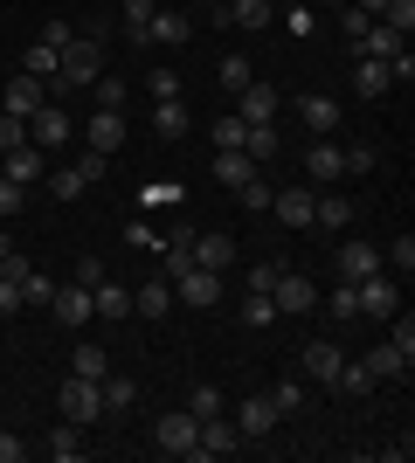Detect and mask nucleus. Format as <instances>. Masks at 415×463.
Wrapping results in <instances>:
<instances>
[{
	"mask_svg": "<svg viewBox=\"0 0 415 463\" xmlns=\"http://www.w3.org/2000/svg\"><path fill=\"white\" fill-rule=\"evenodd\" d=\"M90 311H98V318H125V311H132L125 284H111V277H104V284H90Z\"/></svg>",
	"mask_w": 415,
	"mask_h": 463,
	"instance_id": "28",
	"label": "nucleus"
},
{
	"mask_svg": "<svg viewBox=\"0 0 415 463\" xmlns=\"http://www.w3.org/2000/svg\"><path fill=\"white\" fill-rule=\"evenodd\" d=\"M333 318H339V326H354V318H360V298H354V284H339V290H333Z\"/></svg>",
	"mask_w": 415,
	"mask_h": 463,
	"instance_id": "48",
	"label": "nucleus"
},
{
	"mask_svg": "<svg viewBox=\"0 0 415 463\" xmlns=\"http://www.w3.org/2000/svg\"><path fill=\"white\" fill-rule=\"evenodd\" d=\"M98 394H104V415H125V408L138 402V387L125 381V373H104V381H98Z\"/></svg>",
	"mask_w": 415,
	"mask_h": 463,
	"instance_id": "29",
	"label": "nucleus"
},
{
	"mask_svg": "<svg viewBox=\"0 0 415 463\" xmlns=\"http://www.w3.org/2000/svg\"><path fill=\"white\" fill-rule=\"evenodd\" d=\"M354 90H360V97H388V90H395L388 62H374V56H354Z\"/></svg>",
	"mask_w": 415,
	"mask_h": 463,
	"instance_id": "24",
	"label": "nucleus"
},
{
	"mask_svg": "<svg viewBox=\"0 0 415 463\" xmlns=\"http://www.w3.org/2000/svg\"><path fill=\"white\" fill-rule=\"evenodd\" d=\"M367 373H374V381H401V373H409V360H401L395 346H374V353H367Z\"/></svg>",
	"mask_w": 415,
	"mask_h": 463,
	"instance_id": "34",
	"label": "nucleus"
},
{
	"mask_svg": "<svg viewBox=\"0 0 415 463\" xmlns=\"http://www.w3.org/2000/svg\"><path fill=\"white\" fill-rule=\"evenodd\" d=\"M388 326H395V318H388ZM388 346H395L401 360H415V318H401V326H395V339H388Z\"/></svg>",
	"mask_w": 415,
	"mask_h": 463,
	"instance_id": "52",
	"label": "nucleus"
},
{
	"mask_svg": "<svg viewBox=\"0 0 415 463\" xmlns=\"http://www.w3.org/2000/svg\"><path fill=\"white\" fill-rule=\"evenodd\" d=\"M49 311H56V318H62V326H70V332H83V326H90V318H98V311H90V290H83V284H56V298H49Z\"/></svg>",
	"mask_w": 415,
	"mask_h": 463,
	"instance_id": "16",
	"label": "nucleus"
},
{
	"mask_svg": "<svg viewBox=\"0 0 415 463\" xmlns=\"http://www.w3.org/2000/svg\"><path fill=\"white\" fill-rule=\"evenodd\" d=\"M132 311H138V318H166V311H174V284H166V277L138 284V290H132Z\"/></svg>",
	"mask_w": 415,
	"mask_h": 463,
	"instance_id": "22",
	"label": "nucleus"
},
{
	"mask_svg": "<svg viewBox=\"0 0 415 463\" xmlns=\"http://www.w3.org/2000/svg\"><path fill=\"white\" fill-rule=\"evenodd\" d=\"M56 62H62V49H49V42H28V49H21V70H28V77H56Z\"/></svg>",
	"mask_w": 415,
	"mask_h": 463,
	"instance_id": "33",
	"label": "nucleus"
},
{
	"mask_svg": "<svg viewBox=\"0 0 415 463\" xmlns=\"http://www.w3.org/2000/svg\"><path fill=\"white\" fill-rule=\"evenodd\" d=\"M339 360H346V353L333 346V339H312V346H305V373H312L318 387H333V373H339Z\"/></svg>",
	"mask_w": 415,
	"mask_h": 463,
	"instance_id": "23",
	"label": "nucleus"
},
{
	"mask_svg": "<svg viewBox=\"0 0 415 463\" xmlns=\"http://www.w3.org/2000/svg\"><path fill=\"white\" fill-rule=\"evenodd\" d=\"M187 415H194V422H201V415H222V387L194 381V387H187Z\"/></svg>",
	"mask_w": 415,
	"mask_h": 463,
	"instance_id": "37",
	"label": "nucleus"
},
{
	"mask_svg": "<svg viewBox=\"0 0 415 463\" xmlns=\"http://www.w3.org/2000/svg\"><path fill=\"white\" fill-rule=\"evenodd\" d=\"M346 222H354V208H346L339 194H318L312 201V229H346Z\"/></svg>",
	"mask_w": 415,
	"mask_h": 463,
	"instance_id": "31",
	"label": "nucleus"
},
{
	"mask_svg": "<svg viewBox=\"0 0 415 463\" xmlns=\"http://www.w3.org/2000/svg\"><path fill=\"white\" fill-rule=\"evenodd\" d=\"M339 28H346V42H360L367 35V14H360V7H339Z\"/></svg>",
	"mask_w": 415,
	"mask_h": 463,
	"instance_id": "57",
	"label": "nucleus"
},
{
	"mask_svg": "<svg viewBox=\"0 0 415 463\" xmlns=\"http://www.w3.org/2000/svg\"><path fill=\"white\" fill-rule=\"evenodd\" d=\"M83 146L111 159V153L125 146V111H90V125H83Z\"/></svg>",
	"mask_w": 415,
	"mask_h": 463,
	"instance_id": "14",
	"label": "nucleus"
},
{
	"mask_svg": "<svg viewBox=\"0 0 415 463\" xmlns=\"http://www.w3.org/2000/svg\"><path fill=\"white\" fill-rule=\"evenodd\" d=\"M166 284L180 290V305H187V311H208V305L222 298V277L201 270V263H174V270H166Z\"/></svg>",
	"mask_w": 415,
	"mask_h": 463,
	"instance_id": "3",
	"label": "nucleus"
},
{
	"mask_svg": "<svg viewBox=\"0 0 415 463\" xmlns=\"http://www.w3.org/2000/svg\"><path fill=\"white\" fill-rule=\"evenodd\" d=\"M346 7H360L367 21H381V7H388V0H346Z\"/></svg>",
	"mask_w": 415,
	"mask_h": 463,
	"instance_id": "60",
	"label": "nucleus"
},
{
	"mask_svg": "<svg viewBox=\"0 0 415 463\" xmlns=\"http://www.w3.org/2000/svg\"><path fill=\"white\" fill-rule=\"evenodd\" d=\"M42 449H49L56 463H77V457H83V429H77V422H62V429H56V436H49Z\"/></svg>",
	"mask_w": 415,
	"mask_h": 463,
	"instance_id": "32",
	"label": "nucleus"
},
{
	"mask_svg": "<svg viewBox=\"0 0 415 463\" xmlns=\"http://www.w3.org/2000/svg\"><path fill=\"white\" fill-rule=\"evenodd\" d=\"M62 422H77V429L104 422V394H98V381H83V373H70V381H62Z\"/></svg>",
	"mask_w": 415,
	"mask_h": 463,
	"instance_id": "5",
	"label": "nucleus"
},
{
	"mask_svg": "<svg viewBox=\"0 0 415 463\" xmlns=\"http://www.w3.org/2000/svg\"><path fill=\"white\" fill-rule=\"evenodd\" d=\"M291 111H297V125H305L312 138H333L339 118H346V104H339L333 90H305V97H291Z\"/></svg>",
	"mask_w": 415,
	"mask_h": 463,
	"instance_id": "2",
	"label": "nucleus"
},
{
	"mask_svg": "<svg viewBox=\"0 0 415 463\" xmlns=\"http://www.w3.org/2000/svg\"><path fill=\"white\" fill-rule=\"evenodd\" d=\"M339 159H346V174H367V166H374V146H339Z\"/></svg>",
	"mask_w": 415,
	"mask_h": 463,
	"instance_id": "53",
	"label": "nucleus"
},
{
	"mask_svg": "<svg viewBox=\"0 0 415 463\" xmlns=\"http://www.w3.org/2000/svg\"><path fill=\"white\" fill-rule=\"evenodd\" d=\"M104 166H111V159H104V153H90V146L77 153V174H83V180H104Z\"/></svg>",
	"mask_w": 415,
	"mask_h": 463,
	"instance_id": "55",
	"label": "nucleus"
},
{
	"mask_svg": "<svg viewBox=\"0 0 415 463\" xmlns=\"http://www.w3.org/2000/svg\"><path fill=\"white\" fill-rule=\"evenodd\" d=\"M21 457H28V443H21L14 429H0V463H21Z\"/></svg>",
	"mask_w": 415,
	"mask_h": 463,
	"instance_id": "59",
	"label": "nucleus"
},
{
	"mask_svg": "<svg viewBox=\"0 0 415 463\" xmlns=\"http://www.w3.org/2000/svg\"><path fill=\"white\" fill-rule=\"evenodd\" d=\"M35 42H49V49H70L77 35H70V21H42V35H35Z\"/></svg>",
	"mask_w": 415,
	"mask_h": 463,
	"instance_id": "54",
	"label": "nucleus"
},
{
	"mask_svg": "<svg viewBox=\"0 0 415 463\" xmlns=\"http://www.w3.org/2000/svg\"><path fill=\"white\" fill-rule=\"evenodd\" d=\"M277 270H284V263H257V270L242 277V284H250V290H263V298H270V284H277Z\"/></svg>",
	"mask_w": 415,
	"mask_h": 463,
	"instance_id": "56",
	"label": "nucleus"
},
{
	"mask_svg": "<svg viewBox=\"0 0 415 463\" xmlns=\"http://www.w3.org/2000/svg\"><path fill=\"white\" fill-rule=\"evenodd\" d=\"M242 153L257 159V166H270V159L284 153V138H277V125H250V132H242Z\"/></svg>",
	"mask_w": 415,
	"mask_h": 463,
	"instance_id": "26",
	"label": "nucleus"
},
{
	"mask_svg": "<svg viewBox=\"0 0 415 463\" xmlns=\"http://www.w3.org/2000/svg\"><path fill=\"white\" fill-rule=\"evenodd\" d=\"M297 402H305V387H297V381H277L270 387V408H277V415H297Z\"/></svg>",
	"mask_w": 415,
	"mask_h": 463,
	"instance_id": "45",
	"label": "nucleus"
},
{
	"mask_svg": "<svg viewBox=\"0 0 415 463\" xmlns=\"http://www.w3.org/2000/svg\"><path fill=\"white\" fill-rule=\"evenodd\" d=\"M14 146H28V118L0 111V153H14Z\"/></svg>",
	"mask_w": 415,
	"mask_h": 463,
	"instance_id": "42",
	"label": "nucleus"
},
{
	"mask_svg": "<svg viewBox=\"0 0 415 463\" xmlns=\"http://www.w3.org/2000/svg\"><path fill=\"white\" fill-rule=\"evenodd\" d=\"M49 298H56V277H21V305H49Z\"/></svg>",
	"mask_w": 415,
	"mask_h": 463,
	"instance_id": "41",
	"label": "nucleus"
},
{
	"mask_svg": "<svg viewBox=\"0 0 415 463\" xmlns=\"http://www.w3.org/2000/svg\"><path fill=\"white\" fill-rule=\"evenodd\" d=\"M70 284H83V290H90V284H104V263H98V256H83V263H77V277H70Z\"/></svg>",
	"mask_w": 415,
	"mask_h": 463,
	"instance_id": "58",
	"label": "nucleus"
},
{
	"mask_svg": "<svg viewBox=\"0 0 415 463\" xmlns=\"http://www.w3.org/2000/svg\"><path fill=\"white\" fill-rule=\"evenodd\" d=\"M374 270H381L374 242H360V235H354V242H339V284H360V277H374Z\"/></svg>",
	"mask_w": 415,
	"mask_h": 463,
	"instance_id": "17",
	"label": "nucleus"
},
{
	"mask_svg": "<svg viewBox=\"0 0 415 463\" xmlns=\"http://www.w3.org/2000/svg\"><path fill=\"white\" fill-rule=\"evenodd\" d=\"M305 174H312L318 187L346 180V159H339V146H333V138H312V153H305Z\"/></svg>",
	"mask_w": 415,
	"mask_h": 463,
	"instance_id": "18",
	"label": "nucleus"
},
{
	"mask_svg": "<svg viewBox=\"0 0 415 463\" xmlns=\"http://www.w3.org/2000/svg\"><path fill=\"white\" fill-rule=\"evenodd\" d=\"M21 201H28V187H21V180H7V174H0V222H7V214H21Z\"/></svg>",
	"mask_w": 415,
	"mask_h": 463,
	"instance_id": "49",
	"label": "nucleus"
},
{
	"mask_svg": "<svg viewBox=\"0 0 415 463\" xmlns=\"http://www.w3.org/2000/svg\"><path fill=\"white\" fill-rule=\"evenodd\" d=\"M277 111H284V97H277L270 83H242L236 90V118L242 125H277Z\"/></svg>",
	"mask_w": 415,
	"mask_h": 463,
	"instance_id": "9",
	"label": "nucleus"
},
{
	"mask_svg": "<svg viewBox=\"0 0 415 463\" xmlns=\"http://www.w3.org/2000/svg\"><path fill=\"white\" fill-rule=\"evenodd\" d=\"M354 298H360V318H374V326H388L395 318V277H360L354 284Z\"/></svg>",
	"mask_w": 415,
	"mask_h": 463,
	"instance_id": "8",
	"label": "nucleus"
},
{
	"mask_svg": "<svg viewBox=\"0 0 415 463\" xmlns=\"http://www.w3.org/2000/svg\"><path fill=\"white\" fill-rule=\"evenodd\" d=\"M270 318H277V298L250 290V298H242V326H270Z\"/></svg>",
	"mask_w": 415,
	"mask_h": 463,
	"instance_id": "39",
	"label": "nucleus"
},
{
	"mask_svg": "<svg viewBox=\"0 0 415 463\" xmlns=\"http://www.w3.org/2000/svg\"><path fill=\"white\" fill-rule=\"evenodd\" d=\"M270 180H263V174H250V180H242V187H236V201H242V208H250V214H270Z\"/></svg>",
	"mask_w": 415,
	"mask_h": 463,
	"instance_id": "35",
	"label": "nucleus"
},
{
	"mask_svg": "<svg viewBox=\"0 0 415 463\" xmlns=\"http://www.w3.org/2000/svg\"><path fill=\"white\" fill-rule=\"evenodd\" d=\"M381 21H388L395 35H409V28H415V0H388V7H381Z\"/></svg>",
	"mask_w": 415,
	"mask_h": 463,
	"instance_id": "44",
	"label": "nucleus"
},
{
	"mask_svg": "<svg viewBox=\"0 0 415 463\" xmlns=\"http://www.w3.org/2000/svg\"><path fill=\"white\" fill-rule=\"evenodd\" d=\"M146 21H153V0H125V28H132V49H146Z\"/></svg>",
	"mask_w": 415,
	"mask_h": 463,
	"instance_id": "40",
	"label": "nucleus"
},
{
	"mask_svg": "<svg viewBox=\"0 0 415 463\" xmlns=\"http://www.w3.org/2000/svg\"><path fill=\"white\" fill-rule=\"evenodd\" d=\"M277 422H284V415L270 408V394H242V402H236V436H242V443H263Z\"/></svg>",
	"mask_w": 415,
	"mask_h": 463,
	"instance_id": "7",
	"label": "nucleus"
},
{
	"mask_svg": "<svg viewBox=\"0 0 415 463\" xmlns=\"http://www.w3.org/2000/svg\"><path fill=\"white\" fill-rule=\"evenodd\" d=\"M90 90H98V111H125V83L118 77H98Z\"/></svg>",
	"mask_w": 415,
	"mask_h": 463,
	"instance_id": "46",
	"label": "nucleus"
},
{
	"mask_svg": "<svg viewBox=\"0 0 415 463\" xmlns=\"http://www.w3.org/2000/svg\"><path fill=\"white\" fill-rule=\"evenodd\" d=\"M222 21H236V28L263 35V28L277 21V0H229V7H222Z\"/></svg>",
	"mask_w": 415,
	"mask_h": 463,
	"instance_id": "21",
	"label": "nucleus"
},
{
	"mask_svg": "<svg viewBox=\"0 0 415 463\" xmlns=\"http://www.w3.org/2000/svg\"><path fill=\"white\" fill-rule=\"evenodd\" d=\"M194 263L215 270V277H229L236 270V242H229V235H194Z\"/></svg>",
	"mask_w": 415,
	"mask_h": 463,
	"instance_id": "19",
	"label": "nucleus"
},
{
	"mask_svg": "<svg viewBox=\"0 0 415 463\" xmlns=\"http://www.w3.org/2000/svg\"><path fill=\"white\" fill-rule=\"evenodd\" d=\"M194 436H201V422L187 415V408H166L153 422V449L159 457H194Z\"/></svg>",
	"mask_w": 415,
	"mask_h": 463,
	"instance_id": "4",
	"label": "nucleus"
},
{
	"mask_svg": "<svg viewBox=\"0 0 415 463\" xmlns=\"http://www.w3.org/2000/svg\"><path fill=\"white\" fill-rule=\"evenodd\" d=\"M42 104H49V77H28V70H21V77L7 83V97H0V111H14V118H35Z\"/></svg>",
	"mask_w": 415,
	"mask_h": 463,
	"instance_id": "12",
	"label": "nucleus"
},
{
	"mask_svg": "<svg viewBox=\"0 0 415 463\" xmlns=\"http://www.w3.org/2000/svg\"><path fill=\"white\" fill-rule=\"evenodd\" d=\"M70 373H83V381H104V373H111V353H104L98 339H83V346L70 353Z\"/></svg>",
	"mask_w": 415,
	"mask_h": 463,
	"instance_id": "25",
	"label": "nucleus"
},
{
	"mask_svg": "<svg viewBox=\"0 0 415 463\" xmlns=\"http://www.w3.org/2000/svg\"><path fill=\"white\" fill-rule=\"evenodd\" d=\"M312 201H318L312 187H284V194H270V214H284L291 229H312Z\"/></svg>",
	"mask_w": 415,
	"mask_h": 463,
	"instance_id": "20",
	"label": "nucleus"
},
{
	"mask_svg": "<svg viewBox=\"0 0 415 463\" xmlns=\"http://www.w3.org/2000/svg\"><path fill=\"white\" fill-rule=\"evenodd\" d=\"M28 146H42V153H56V146H70V111H56V104H42V111L28 118Z\"/></svg>",
	"mask_w": 415,
	"mask_h": 463,
	"instance_id": "13",
	"label": "nucleus"
},
{
	"mask_svg": "<svg viewBox=\"0 0 415 463\" xmlns=\"http://www.w3.org/2000/svg\"><path fill=\"white\" fill-rule=\"evenodd\" d=\"M21 277H28V270H21ZM21 277L0 270V318H14V311H21Z\"/></svg>",
	"mask_w": 415,
	"mask_h": 463,
	"instance_id": "50",
	"label": "nucleus"
},
{
	"mask_svg": "<svg viewBox=\"0 0 415 463\" xmlns=\"http://www.w3.org/2000/svg\"><path fill=\"white\" fill-rule=\"evenodd\" d=\"M0 256H14V242H7V235H0Z\"/></svg>",
	"mask_w": 415,
	"mask_h": 463,
	"instance_id": "61",
	"label": "nucleus"
},
{
	"mask_svg": "<svg viewBox=\"0 0 415 463\" xmlns=\"http://www.w3.org/2000/svg\"><path fill=\"white\" fill-rule=\"evenodd\" d=\"M153 132L159 138H187V111H180V97H153Z\"/></svg>",
	"mask_w": 415,
	"mask_h": 463,
	"instance_id": "27",
	"label": "nucleus"
},
{
	"mask_svg": "<svg viewBox=\"0 0 415 463\" xmlns=\"http://www.w3.org/2000/svg\"><path fill=\"white\" fill-rule=\"evenodd\" d=\"M236 449H242V436H236V422H229V415H201L194 457H236Z\"/></svg>",
	"mask_w": 415,
	"mask_h": 463,
	"instance_id": "11",
	"label": "nucleus"
},
{
	"mask_svg": "<svg viewBox=\"0 0 415 463\" xmlns=\"http://www.w3.org/2000/svg\"><path fill=\"white\" fill-rule=\"evenodd\" d=\"M242 132H250V125H242L236 111H222L215 118V153H242Z\"/></svg>",
	"mask_w": 415,
	"mask_h": 463,
	"instance_id": "36",
	"label": "nucleus"
},
{
	"mask_svg": "<svg viewBox=\"0 0 415 463\" xmlns=\"http://www.w3.org/2000/svg\"><path fill=\"white\" fill-rule=\"evenodd\" d=\"M242 83H257L250 77V56H222V90H242Z\"/></svg>",
	"mask_w": 415,
	"mask_h": 463,
	"instance_id": "43",
	"label": "nucleus"
},
{
	"mask_svg": "<svg viewBox=\"0 0 415 463\" xmlns=\"http://www.w3.org/2000/svg\"><path fill=\"white\" fill-rule=\"evenodd\" d=\"M146 90H153V97H180V77L166 70V62H153V77H146Z\"/></svg>",
	"mask_w": 415,
	"mask_h": 463,
	"instance_id": "51",
	"label": "nucleus"
},
{
	"mask_svg": "<svg viewBox=\"0 0 415 463\" xmlns=\"http://www.w3.org/2000/svg\"><path fill=\"white\" fill-rule=\"evenodd\" d=\"M98 77H104V42H98V35H77L70 49H62L56 77H49V104H56V97H70V90H83V83H98Z\"/></svg>",
	"mask_w": 415,
	"mask_h": 463,
	"instance_id": "1",
	"label": "nucleus"
},
{
	"mask_svg": "<svg viewBox=\"0 0 415 463\" xmlns=\"http://www.w3.org/2000/svg\"><path fill=\"white\" fill-rule=\"evenodd\" d=\"M270 298H277V318H305V311H318V284H312V277H297V270H277Z\"/></svg>",
	"mask_w": 415,
	"mask_h": 463,
	"instance_id": "6",
	"label": "nucleus"
},
{
	"mask_svg": "<svg viewBox=\"0 0 415 463\" xmlns=\"http://www.w3.org/2000/svg\"><path fill=\"white\" fill-rule=\"evenodd\" d=\"M325 7H346V0H325Z\"/></svg>",
	"mask_w": 415,
	"mask_h": 463,
	"instance_id": "63",
	"label": "nucleus"
},
{
	"mask_svg": "<svg viewBox=\"0 0 415 463\" xmlns=\"http://www.w3.org/2000/svg\"><path fill=\"white\" fill-rule=\"evenodd\" d=\"M83 187H90V180H83L77 166H56V174H49V194H56V201H83Z\"/></svg>",
	"mask_w": 415,
	"mask_h": 463,
	"instance_id": "38",
	"label": "nucleus"
},
{
	"mask_svg": "<svg viewBox=\"0 0 415 463\" xmlns=\"http://www.w3.org/2000/svg\"><path fill=\"white\" fill-rule=\"evenodd\" d=\"M187 35H194V21H187V14L153 7V21H146V49H187Z\"/></svg>",
	"mask_w": 415,
	"mask_h": 463,
	"instance_id": "10",
	"label": "nucleus"
},
{
	"mask_svg": "<svg viewBox=\"0 0 415 463\" xmlns=\"http://www.w3.org/2000/svg\"><path fill=\"white\" fill-rule=\"evenodd\" d=\"M0 174L21 180V187H35V180H49V153H42V146H14V153H0Z\"/></svg>",
	"mask_w": 415,
	"mask_h": 463,
	"instance_id": "15",
	"label": "nucleus"
},
{
	"mask_svg": "<svg viewBox=\"0 0 415 463\" xmlns=\"http://www.w3.org/2000/svg\"><path fill=\"white\" fill-rule=\"evenodd\" d=\"M250 174H257V159H250V153H215V180H222L229 194H236Z\"/></svg>",
	"mask_w": 415,
	"mask_h": 463,
	"instance_id": "30",
	"label": "nucleus"
},
{
	"mask_svg": "<svg viewBox=\"0 0 415 463\" xmlns=\"http://www.w3.org/2000/svg\"><path fill=\"white\" fill-rule=\"evenodd\" d=\"M208 7H215V14H222V7H229V0H208Z\"/></svg>",
	"mask_w": 415,
	"mask_h": 463,
	"instance_id": "62",
	"label": "nucleus"
},
{
	"mask_svg": "<svg viewBox=\"0 0 415 463\" xmlns=\"http://www.w3.org/2000/svg\"><path fill=\"white\" fill-rule=\"evenodd\" d=\"M381 263H395V277H409L415 270V235H395V250L381 256Z\"/></svg>",
	"mask_w": 415,
	"mask_h": 463,
	"instance_id": "47",
	"label": "nucleus"
}]
</instances>
